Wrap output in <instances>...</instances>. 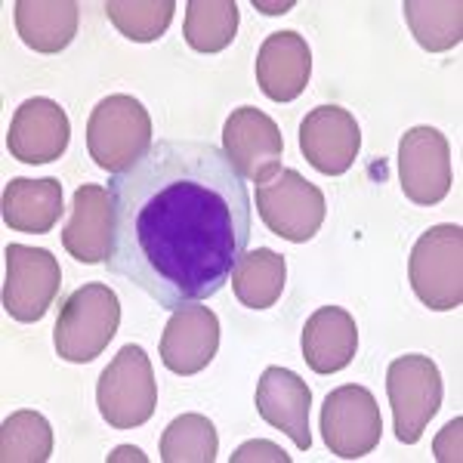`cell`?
<instances>
[{"mask_svg": "<svg viewBox=\"0 0 463 463\" xmlns=\"http://www.w3.org/2000/svg\"><path fill=\"white\" fill-rule=\"evenodd\" d=\"M96 405L111 430H137L158 408V380L143 346H127L109 362L96 383Z\"/></svg>", "mask_w": 463, "mask_h": 463, "instance_id": "obj_4", "label": "cell"}, {"mask_svg": "<svg viewBox=\"0 0 463 463\" xmlns=\"http://www.w3.org/2000/svg\"><path fill=\"white\" fill-rule=\"evenodd\" d=\"M399 185L420 207L439 204L451 192V148L436 127H411L402 137Z\"/></svg>", "mask_w": 463, "mask_h": 463, "instance_id": "obj_11", "label": "cell"}, {"mask_svg": "<svg viewBox=\"0 0 463 463\" xmlns=\"http://www.w3.org/2000/svg\"><path fill=\"white\" fill-rule=\"evenodd\" d=\"M232 294L238 297V303L248 309H269L281 300L288 281V266L285 257L275 253L272 248H257L244 250V257L238 260V266L232 269Z\"/></svg>", "mask_w": 463, "mask_h": 463, "instance_id": "obj_21", "label": "cell"}, {"mask_svg": "<svg viewBox=\"0 0 463 463\" xmlns=\"http://www.w3.org/2000/svg\"><path fill=\"white\" fill-rule=\"evenodd\" d=\"M386 399L392 405L395 439L417 445L442 408V374L430 355H399L386 371Z\"/></svg>", "mask_w": 463, "mask_h": 463, "instance_id": "obj_6", "label": "cell"}, {"mask_svg": "<svg viewBox=\"0 0 463 463\" xmlns=\"http://www.w3.org/2000/svg\"><path fill=\"white\" fill-rule=\"evenodd\" d=\"M312 50L303 34L275 32L257 53V84L272 102H294L309 84Z\"/></svg>", "mask_w": 463, "mask_h": 463, "instance_id": "obj_16", "label": "cell"}, {"mask_svg": "<svg viewBox=\"0 0 463 463\" xmlns=\"http://www.w3.org/2000/svg\"><path fill=\"white\" fill-rule=\"evenodd\" d=\"M309 405L312 392L300 374L288 368H266L257 383V414L272 430H281L294 439L300 451L312 448L309 432Z\"/></svg>", "mask_w": 463, "mask_h": 463, "instance_id": "obj_15", "label": "cell"}, {"mask_svg": "<svg viewBox=\"0 0 463 463\" xmlns=\"http://www.w3.org/2000/svg\"><path fill=\"white\" fill-rule=\"evenodd\" d=\"M118 458H137V460H143V451H139V448H118L115 458H111V460H118Z\"/></svg>", "mask_w": 463, "mask_h": 463, "instance_id": "obj_28", "label": "cell"}, {"mask_svg": "<svg viewBox=\"0 0 463 463\" xmlns=\"http://www.w3.org/2000/svg\"><path fill=\"white\" fill-rule=\"evenodd\" d=\"M62 244L78 263L99 266L111 250V195L102 185H80L71 201V220L62 229Z\"/></svg>", "mask_w": 463, "mask_h": 463, "instance_id": "obj_18", "label": "cell"}, {"mask_svg": "<svg viewBox=\"0 0 463 463\" xmlns=\"http://www.w3.org/2000/svg\"><path fill=\"white\" fill-rule=\"evenodd\" d=\"M405 22L427 53H445L463 41L460 0H405Z\"/></svg>", "mask_w": 463, "mask_h": 463, "instance_id": "obj_22", "label": "cell"}, {"mask_svg": "<svg viewBox=\"0 0 463 463\" xmlns=\"http://www.w3.org/2000/svg\"><path fill=\"white\" fill-rule=\"evenodd\" d=\"M71 124L59 102L47 96L25 99L16 109L6 133V148L22 164H50L62 158L69 148Z\"/></svg>", "mask_w": 463, "mask_h": 463, "instance_id": "obj_14", "label": "cell"}, {"mask_svg": "<svg viewBox=\"0 0 463 463\" xmlns=\"http://www.w3.org/2000/svg\"><path fill=\"white\" fill-rule=\"evenodd\" d=\"M321 436L331 454L343 460H358L371 454L383 436V417L380 405L364 386H340L327 392L321 405Z\"/></svg>", "mask_w": 463, "mask_h": 463, "instance_id": "obj_8", "label": "cell"}, {"mask_svg": "<svg viewBox=\"0 0 463 463\" xmlns=\"http://www.w3.org/2000/svg\"><path fill=\"white\" fill-rule=\"evenodd\" d=\"M6 281H4V309L10 318L32 325L41 321L53 306L59 285H62V269L59 260L43 248L28 244H10L6 248Z\"/></svg>", "mask_w": 463, "mask_h": 463, "instance_id": "obj_9", "label": "cell"}, {"mask_svg": "<svg viewBox=\"0 0 463 463\" xmlns=\"http://www.w3.org/2000/svg\"><path fill=\"white\" fill-rule=\"evenodd\" d=\"M121 325V300L109 285L90 281L62 303L53 327L59 358L71 364H87L109 349Z\"/></svg>", "mask_w": 463, "mask_h": 463, "instance_id": "obj_2", "label": "cell"}, {"mask_svg": "<svg viewBox=\"0 0 463 463\" xmlns=\"http://www.w3.org/2000/svg\"><path fill=\"white\" fill-rule=\"evenodd\" d=\"M53 454V430L37 411H16L0 427V460L43 463Z\"/></svg>", "mask_w": 463, "mask_h": 463, "instance_id": "obj_24", "label": "cell"}, {"mask_svg": "<svg viewBox=\"0 0 463 463\" xmlns=\"http://www.w3.org/2000/svg\"><path fill=\"white\" fill-rule=\"evenodd\" d=\"M62 183L53 176L25 179L16 176L4 189V222L13 232L47 235L62 216Z\"/></svg>", "mask_w": 463, "mask_h": 463, "instance_id": "obj_19", "label": "cell"}, {"mask_svg": "<svg viewBox=\"0 0 463 463\" xmlns=\"http://www.w3.org/2000/svg\"><path fill=\"white\" fill-rule=\"evenodd\" d=\"M362 130L358 121L340 106H318L300 124L303 158L325 176H340L358 158Z\"/></svg>", "mask_w": 463, "mask_h": 463, "instance_id": "obj_13", "label": "cell"}, {"mask_svg": "<svg viewBox=\"0 0 463 463\" xmlns=\"http://www.w3.org/2000/svg\"><path fill=\"white\" fill-rule=\"evenodd\" d=\"M257 213L272 235L306 244L325 222L327 204L318 185H312L303 174L281 170L257 185Z\"/></svg>", "mask_w": 463, "mask_h": 463, "instance_id": "obj_7", "label": "cell"}, {"mask_svg": "<svg viewBox=\"0 0 463 463\" xmlns=\"http://www.w3.org/2000/svg\"><path fill=\"white\" fill-rule=\"evenodd\" d=\"M408 279L423 306L436 312L458 309L463 303V229L458 222L432 226L417 238Z\"/></svg>", "mask_w": 463, "mask_h": 463, "instance_id": "obj_5", "label": "cell"}, {"mask_svg": "<svg viewBox=\"0 0 463 463\" xmlns=\"http://www.w3.org/2000/svg\"><path fill=\"white\" fill-rule=\"evenodd\" d=\"M244 460H275V463H290V454L281 451L279 445L272 442H263V439H257V442H244L238 448L235 454H232V463H244Z\"/></svg>", "mask_w": 463, "mask_h": 463, "instance_id": "obj_27", "label": "cell"}, {"mask_svg": "<svg viewBox=\"0 0 463 463\" xmlns=\"http://www.w3.org/2000/svg\"><path fill=\"white\" fill-rule=\"evenodd\" d=\"M87 148L96 167L121 174L152 148V118L127 93L106 96L87 121Z\"/></svg>", "mask_w": 463, "mask_h": 463, "instance_id": "obj_3", "label": "cell"}, {"mask_svg": "<svg viewBox=\"0 0 463 463\" xmlns=\"http://www.w3.org/2000/svg\"><path fill=\"white\" fill-rule=\"evenodd\" d=\"M222 155L235 167V174L250 183H266L281 170L285 139L266 111L241 106L222 124Z\"/></svg>", "mask_w": 463, "mask_h": 463, "instance_id": "obj_10", "label": "cell"}, {"mask_svg": "<svg viewBox=\"0 0 463 463\" xmlns=\"http://www.w3.org/2000/svg\"><path fill=\"white\" fill-rule=\"evenodd\" d=\"M216 427L204 414H183L167 423L161 436L164 463H213L216 460Z\"/></svg>", "mask_w": 463, "mask_h": 463, "instance_id": "obj_25", "label": "cell"}, {"mask_svg": "<svg viewBox=\"0 0 463 463\" xmlns=\"http://www.w3.org/2000/svg\"><path fill=\"white\" fill-rule=\"evenodd\" d=\"M109 272L161 309L204 303L229 285L250 241L244 179L204 139H158L109 179Z\"/></svg>", "mask_w": 463, "mask_h": 463, "instance_id": "obj_1", "label": "cell"}, {"mask_svg": "<svg viewBox=\"0 0 463 463\" xmlns=\"http://www.w3.org/2000/svg\"><path fill=\"white\" fill-rule=\"evenodd\" d=\"M303 358L316 374L327 377L349 368L358 349L355 318L340 306H321L303 325Z\"/></svg>", "mask_w": 463, "mask_h": 463, "instance_id": "obj_17", "label": "cell"}, {"mask_svg": "<svg viewBox=\"0 0 463 463\" xmlns=\"http://www.w3.org/2000/svg\"><path fill=\"white\" fill-rule=\"evenodd\" d=\"M183 34L195 53H222L238 34L235 0H189Z\"/></svg>", "mask_w": 463, "mask_h": 463, "instance_id": "obj_23", "label": "cell"}, {"mask_svg": "<svg viewBox=\"0 0 463 463\" xmlns=\"http://www.w3.org/2000/svg\"><path fill=\"white\" fill-rule=\"evenodd\" d=\"M13 10L22 43L37 53H59L78 34L80 6L74 0H19Z\"/></svg>", "mask_w": 463, "mask_h": 463, "instance_id": "obj_20", "label": "cell"}, {"mask_svg": "<svg viewBox=\"0 0 463 463\" xmlns=\"http://www.w3.org/2000/svg\"><path fill=\"white\" fill-rule=\"evenodd\" d=\"M102 10L127 41L152 43L170 28L176 4L174 0H109Z\"/></svg>", "mask_w": 463, "mask_h": 463, "instance_id": "obj_26", "label": "cell"}, {"mask_svg": "<svg viewBox=\"0 0 463 463\" xmlns=\"http://www.w3.org/2000/svg\"><path fill=\"white\" fill-rule=\"evenodd\" d=\"M220 349V318L211 306L183 303L164 325L161 362L179 377L201 374Z\"/></svg>", "mask_w": 463, "mask_h": 463, "instance_id": "obj_12", "label": "cell"}]
</instances>
